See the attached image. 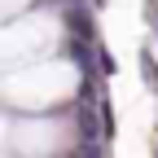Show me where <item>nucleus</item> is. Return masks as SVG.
<instances>
[{"mask_svg":"<svg viewBox=\"0 0 158 158\" xmlns=\"http://www.w3.org/2000/svg\"><path fill=\"white\" fill-rule=\"evenodd\" d=\"M141 75H145V84H154V88H158V57H154L149 48L141 53Z\"/></svg>","mask_w":158,"mask_h":158,"instance_id":"1","label":"nucleus"},{"mask_svg":"<svg viewBox=\"0 0 158 158\" xmlns=\"http://www.w3.org/2000/svg\"><path fill=\"white\" fill-rule=\"evenodd\" d=\"M145 18L154 22V35H158V0H145Z\"/></svg>","mask_w":158,"mask_h":158,"instance_id":"2","label":"nucleus"},{"mask_svg":"<svg viewBox=\"0 0 158 158\" xmlns=\"http://www.w3.org/2000/svg\"><path fill=\"white\" fill-rule=\"evenodd\" d=\"M154 158H158V141H154Z\"/></svg>","mask_w":158,"mask_h":158,"instance_id":"3","label":"nucleus"}]
</instances>
